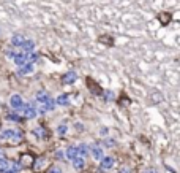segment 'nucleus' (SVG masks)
I'll return each mask as SVG.
<instances>
[{"label": "nucleus", "mask_w": 180, "mask_h": 173, "mask_svg": "<svg viewBox=\"0 0 180 173\" xmlns=\"http://www.w3.org/2000/svg\"><path fill=\"white\" fill-rule=\"evenodd\" d=\"M76 78H77V76H76L74 72H68V73L63 76V83H65V84H73V83L76 81Z\"/></svg>", "instance_id": "nucleus-8"}, {"label": "nucleus", "mask_w": 180, "mask_h": 173, "mask_svg": "<svg viewBox=\"0 0 180 173\" xmlns=\"http://www.w3.org/2000/svg\"><path fill=\"white\" fill-rule=\"evenodd\" d=\"M43 164H44V157H40L38 161H36V164H35V168H40Z\"/></svg>", "instance_id": "nucleus-23"}, {"label": "nucleus", "mask_w": 180, "mask_h": 173, "mask_svg": "<svg viewBox=\"0 0 180 173\" xmlns=\"http://www.w3.org/2000/svg\"><path fill=\"white\" fill-rule=\"evenodd\" d=\"M84 165H86V162H84V157H81V156H76V157L73 159V167H74L76 170H81V168H84Z\"/></svg>", "instance_id": "nucleus-7"}, {"label": "nucleus", "mask_w": 180, "mask_h": 173, "mask_svg": "<svg viewBox=\"0 0 180 173\" xmlns=\"http://www.w3.org/2000/svg\"><path fill=\"white\" fill-rule=\"evenodd\" d=\"M100 135H101V137H106V135H107V127H101V129H100Z\"/></svg>", "instance_id": "nucleus-24"}, {"label": "nucleus", "mask_w": 180, "mask_h": 173, "mask_svg": "<svg viewBox=\"0 0 180 173\" xmlns=\"http://www.w3.org/2000/svg\"><path fill=\"white\" fill-rule=\"evenodd\" d=\"M35 134H36L38 137H46V134H44V129H41V127L35 129Z\"/></svg>", "instance_id": "nucleus-20"}, {"label": "nucleus", "mask_w": 180, "mask_h": 173, "mask_svg": "<svg viewBox=\"0 0 180 173\" xmlns=\"http://www.w3.org/2000/svg\"><path fill=\"white\" fill-rule=\"evenodd\" d=\"M6 118L10 119V121H16V122H19V121H21V116H19V114H15V113H11V114H8Z\"/></svg>", "instance_id": "nucleus-18"}, {"label": "nucleus", "mask_w": 180, "mask_h": 173, "mask_svg": "<svg viewBox=\"0 0 180 173\" xmlns=\"http://www.w3.org/2000/svg\"><path fill=\"white\" fill-rule=\"evenodd\" d=\"M48 173H62V168L60 167H51Z\"/></svg>", "instance_id": "nucleus-22"}, {"label": "nucleus", "mask_w": 180, "mask_h": 173, "mask_svg": "<svg viewBox=\"0 0 180 173\" xmlns=\"http://www.w3.org/2000/svg\"><path fill=\"white\" fill-rule=\"evenodd\" d=\"M120 173H131V170H130L128 167H122V168H120Z\"/></svg>", "instance_id": "nucleus-27"}, {"label": "nucleus", "mask_w": 180, "mask_h": 173, "mask_svg": "<svg viewBox=\"0 0 180 173\" xmlns=\"http://www.w3.org/2000/svg\"><path fill=\"white\" fill-rule=\"evenodd\" d=\"M15 62H16V65H24L25 62H27V52H18V54H15Z\"/></svg>", "instance_id": "nucleus-4"}, {"label": "nucleus", "mask_w": 180, "mask_h": 173, "mask_svg": "<svg viewBox=\"0 0 180 173\" xmlns=\"http://www.w3.org/2000/svg\"><path fill=\"white\" fill-rule=\"evenodd\" d=\"M76 148H77V156H81V157H86L90 153V148L87 144H84V143H81L79 146H76Z\"/></svg>", "instance_id": "nucleus-6"}, {"label": "nucleus", "mask_w": 180, "mask_h": 173, "mask_svg": "<svg viewBox=\"0 0 180 173\" xmlns=\"http://www.w3.org/2000/svg\"><path fill=\"white\" fill-rule=\"evenodd\" d=\"M21 67H22V69H21L19 72H21L22 75H27V73H32V72H33V64H32V62H25L24 65H21Z\"/></svg>", "instance_id": "nucleus-10"}, {"label": "nucleus", "mask_w": 180, "mask_h": 173, "mask_svg": "<svg viewBox=\"0 0 180 173\" xmlns=\"http://www.w3.org/2000/svg\"><path fill=\"white\" fill-rule=\"evenodd\" d=\"M90 153H92L93 159H96V161H101V159L104 157V151L100 148V146H92V148H90Z\"/></svg>", "instance_id": "nucleus-3"}, {"label": "nucleus", "mask_w": 180, "mask_h": 173, "mask_svg": "<svg viewBox=\"0 0 180 173\" xmlns=\"http://www.w3.org/2000/svg\"><path fill=\"white\" fill-rule=\"evenodd\" d=\"M11 42H13V45H15V46H22V43L25 42V38L22 35H15L11 38Z\"/></svg>", "instance_id": "nucleus-14"}, {"label": "nucleus", "mask_w": 180, "mask_h": 173, "mask_svg": "<svg viewBox=\"0 0 180 173\" xmlns=\"http://www.w3.org/2000/svg\"><path fill=\"white\" fill-rule=\"evenodd\" d=\"M104 146H106V148H114V146H115V140L107 138V140L104 141Z\"/></svg>", "instance_id": "nucleus-19"}, {"label": "nucleus", "mask_w": 180, "mask_h": 173, "mask_svg": "<svg viewBox=\"0 0 180 173\" xmlns=\"http://www.w3.org/2000/svg\"><path fill=\"white\" fill-rule=\"evenodd\" d=\"M55 159L63 161V159H65V153H63V151H57V153H55Z\"/></svg>", "instance_id": "nucleus-21"}, {"label": "nucleus", "mask_w": 180, "mask_h": 173, "mask_svg": "<svg viewBox=\"0 0 180 173\" xmlns=\"http://www.w3.org/2000/svg\"><path fill=\"white\" fill-rule=\"evenodd\" d=\"M114 165V159L112 157H103L101 159V168L103 170H107Z\"/></svg>", "instance_id": "nucleus-9"}, {"label": "nucleus", "mask_w": 180, "mask_h": 173, "mask_svg": "<svg viewBox=\"0 0 180 173\" xmlns=\"http://www.w3.org/2000/svg\"><path fill=\"white\" fill-rule=\"evenodd\" d=\"M147 173H157V171H153V170H150V171H147Z\"/></svg>", "instance_id": "nucleus-29"}, {"label": "nucleus", "mask_w": 180, "mask_h": 173, "mask_svg": "<svg viewBox=\"0 0 180 173\" xmlns=\"http://www.w3.org/2000/svg\"><path fill=\"white\" fill-rule=\"evenodd\" d=\"M158 19H160L161 25H168L169 21H171V15H169V13H161V15L158 16Z\"/></svg>", "instance_id": "nucleus-12"}, {"label": "nucleus", "mask_w": 180, "mask_h": 173, "mask_svg": "<svg viewBox=\"0 0 180 173\" xmlns=\"http://www.w3.org/2000/svg\"><path fill=\"white\" fill-rule=\"evenodd\" d=\"M104 97H106V100H111L114 95H112V92H111V91H106V95H104Z\"/></svg>", "instance_id": "nucleus-26"}, {"label": "nucleus", "mask_w": 180, "mask_h": 173, "mask_svg": "<svg viewBox=\"0 0 180 173\" xmlns=\"http://www.w3.org/2000/svg\"><path fill=\"white\" fill-rule=\"evenodd\" d=\"M66 159H70V161H73V159L77 156V148H76V146H70V148H68L66 149Z\"/></svg>", "instance_id": "nucleus-11"}, {"label": "nucleus", "mask_w": 180, "mask_h": 173, "mask_svg": "<svg viewBox=\"0 0 180 173\" xmlns=\"http://www.w3.org/2000/svg\"><path fill=\"white\" fill-rule=\"evenodd\" d=\"M48 99H49V95H48V92H44V91H40L38 94H36V100L41 102V103H44Z\"/></svg>", "instance_id": "nucleus-15"}, {"label": "nucleus", "mask_w": 180, "mask_h": 173, "mask_svg": "<svg viewBox=\"0 0 180 173\" xmlns=\"http://www.w3.org/2000/svg\"><path fill=\"white\" fill-rule=\"evenodd\" d=\"M109 40H111L109 37H106V38H104V37H101V38H100V42H101V43H107V45H111Z\"/></svg>", "instance_id": "nucleus-25"}, {"label": "nucleus", "mask_w": 180, "mask_h": 173, "mask_svg": "<svg viewBox=\"0 0 180 173\" xmlns=\"http://www.w3.org/2000/svg\"><path fill=\"white\" fill-rule=\"evenodd\" d=\"M0 138L3 140H22V132L21 130H13V129H8V130H3L2 134H0Z\"/></svg>", "instance_id": "nucleus-1"}, {"label": "nucleus", "mask_w": 180, "mask_h": 173, "mask_svg": "<svg viewBox=\"0 0 180 173\" xmlns=\"http://www.w3.org/2000/svg\"><path fill=\"white\" fill-rule=\"evenodd\" d=\"M68 102H70V99H68V95H65V94L59 95V97H57V100H55V103L60 105V106H66V105H68Z\"/></svg>", "instance_id": "nucleus-13"}, {"label": "nucleus", "mask_w": 180, "mask_h": 173, "mask_svg": "<svg viewBox=\"0 0 180 173\" xmlns=\"http://www.w3.org/2000/svg\"><path fill=\"white\" fill-rule=\"evenodd\" d=\"M32 164H33V156L32 154H24L21 157V162H19L21 167H27V165H32Z\"/></svg>", "instance_id": "nucleus-5"}, {"label": "nucleus", "mask_w": 180, "mask_h": 173, "mask_svg": "<svg viewBox=\"0 0 180 173\" xmlns=\"http://www.w3.org/2000/svg\"><path fill=\"white\" fill-rule=\"evenodd\" d=\"M66 132H68V127H66L65 124H60V126L57 127V134H59V135H62V137H63V135L66 134Z\"/></svg>", "instance_id": "nucleus-17"}, {"label": "nucleus", "mask_w": 180, "mask_h": 173, "mask_svg": "<svg viewBox=\"0 0 180 173\" xmlns=\"http://www.w3.org/2000/svg\"><path fill=\"white\" fill-rule=\"evenodd\" d=\"M74 127H76V129H77L79 132H81L82 129H84V126H82V124H79V122H76V126H74Z\"/></svg>", "instance_id": "nucleus-28"}, {"label": "nucleus", "mask_w": 180, "mask_h": 173, "mask_svg": "<svg viewBox=\"0 0 180 173\" xmlns=\"http://www.w3.org/2000/svg\"><path fill=\"white\" fill-rule=\"evenodd\" d=\"M22 48L25 51H32L33 49V42H30V40H25V42L22 43Z\"/></svg>", "instance_id": "nucleus-16"}, {"label": "nucleus", "mask_w": 180, "mask_h": 173, "mask_svg": "<svg viewBox=\"0 0 180 173\" xmlns=\"http://www.w3.org/2000/svg\"><path fill=\"white\" fill-rule=\"evenodd\" d=\"M0 156H2V153H0Z\"/></svg>", "instance_id": "nucleus-30"}, {"label": "nucleus", "mask_w": 180, "mask_h": 173, "mask_svg": "<svg viewBox=\"0 0 180 173\" xmlns=\"http://www.w3.org/2000/svg\"><path fill=\"white\" fill-rule=\"evenodd\" d=\"M10 105H11V108H15V110H21V108H22V105H24L22 97H21V95H11V99H10Z\"/></svg>", "instance_id": "nucleus-2"}]
</instances>
